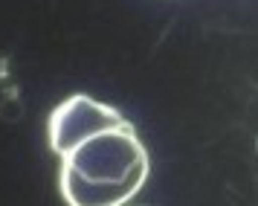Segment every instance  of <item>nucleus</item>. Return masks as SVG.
Segmentation results:
<instances>
[{
    "instance_id": "2",
    "label": "nucleus",
    "mask_w": 258,
    "mask_h": 206,
    "mask_svg": "<svg viewBox=\"0 0 258 206\" xmlns=\"http://www.w3.org/2000/svg\"><path fill=\"white\" fill-rule=\"evenodd\" d=\"M128 119L119 114L116 108L96 102L84 93H76L70 99H64L49 114V122H47L49 148H52L55 157H64L67 151H73L87 137H93L99 131H107V128H119Z\"/></svg>"
},
{
    "instance_id": "3",
    "label": "nucleus",
    "mask_w": 258,
    "mask_h": 206,
    "mask_svg": "<svg viewBox=\"0 0 258 206\" xmlns=\"http://www.w3.org/2000/svg\"><path fill=\"white\" fill-rule=\"evenodd\" d=\"M58 189L67 206H125L131 197L137 195V186H99L87 183L70 169L58 172Z\"/></svg>"
},
{
    "instance_id": "1",
    "label": "nucleus",
    "mask_w": 258,
    "mask_h": 206,
    "mask_svg": "<svg viewBox=\"0 0 258 206\" xmlns=\"http://www.w3.org/2000/svg\"><path fill=\"white\" fill-rule=\"evenodd\" d=\"M61 169H70L87 183L99 186H137L148 180V151L142 145L137 128L125 122L119 128L99 131L79 142L61 157Z\"/></svg>"
}]
</instances>
